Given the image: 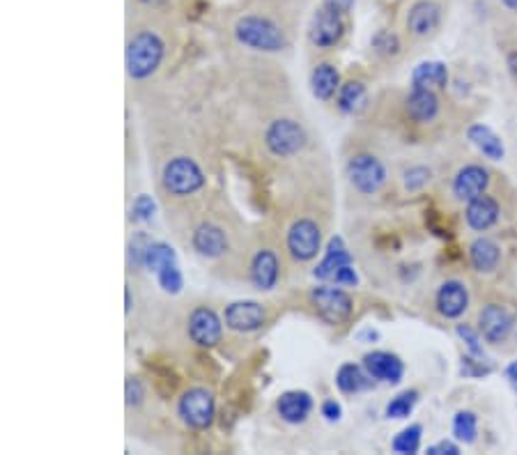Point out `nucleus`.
Here are the masks:
<instances>
[{
  "label": "nucleus",
  "mask_w": 517,
  "mask_h": 455,
  "mask_svg": "<svg viewBox=\"0 0 517 455\" xmlns=\"http://www.w3.org/2000/svg\"><path fill=\"white\" fill-rule=\"evenodd\" d=\"M469 308V290L462 281H446L437 290V310L446 320H458Z\"/></svg>",
  "instance_id": "f3484780"
},
{
  "label": "nucleus",
  "mask_w": 517,
  "mask_h": 455,
  "mask_svg": "<svg viewBox=\"0 0 517 455\" xmlns=\"http://www.w3.org/2000/svg\"><path fill=\"white\" fill-rule=\"evenodd\" d=\"M421 435H423V428H421L419 423H414V426L405 428V430L398 432V435L393 437L391 449L396 450V453H402V455L416 453V450L421 449Z\"/></svg>",
  "instance_id": "7c9ffc66"
},
{
  "label": "nucleus",
  "mask_w": 517,
  "mask_h": 455,
  "mask_svg": "<svg viewBox=\"0 0 517 455\" xmlns=\"http://www.w3.org/2000/svg\"><path fill=\"white\" fill-rule=\"evenodd\" d=\"M455 334L460 336V339L464 340V345H467L469 354L471 357H479V359H485V352H483V343H481V331H474L469 325H458L455 327Z\"/></svg>",
  "instance_id": "c9c22d12"
},
{
  "label": "nucleus",
  "mask_w": 517,
  "mask_h": 455,
  "mask_svg": "<svg viewBox=\"0 0 517 455\" xmlns=\"http://www.w3.org/2000/svg\"><path fill=\"white\" fill-rule=\"evenodd\" d=\"M331 283H336V286H357L359 283V277H357V271H354V267L352 265H345V267H340L339 271H336V277L331 278Z\"/></svg>",
  "instance_id": "ea45409f"
},
{
  "label": "nucleus",
  "mask_w": 517,
  "mask_h": 455,
  "mask_svg": "<svg viewBox=\"0 0 517 455\" xmlns=\"http://www.w3.org/2000/svg\"><path fill=\"white\" fill-rule=\"evenodd\" d=\"M348 177L359 194L372 196L378 194L387 182V168L378 157L361 152L348 161Z\"/></svg>",
  "instance_id": "20e7f679"
},
{
  "label": "nucleus",
  "mask_w": 517,
  "mask_h": 455,
  "mask_svg": "<svg viewBox=\"0 0 517 455\" xmlns=\"http://www.w3.org/2000/svg\"><path fill=\"white\" fill-rule=\"evenodd\" d=\"M125 301H127L125 310H127V313H129V310H131V292H129V290H127V292H125Z\"/></svg>",
  "instance_id": "49530a36"
},
{
  "label": "nucleus",
  "mask_w": 517,
  "mask_h": 455,
  "mask_svg": "<svg viewBox=\"0 0 517 455\" xmlns=\"http://www.w3.org/2000/svg\"><path fill=\"white\" fill-rule=\"evenodd\" d=\"M322 417L327 419V421H339V419L343 417V407H340L336 400H324L322 402Z\"/></svg>",
  "instance_id": "a19ab883"
},
{
  "label": "nucleus",
  "mask_w": 517,
  "mask_h": 455,
  "mask_svg": "<svg viewBox=\"0 0 517 455\" xmlns=\"http://www.w3.org/2000/svg\"><path fill=\"white\" fill-rule=\"evenodd\" d=\"M310 87H313V95L322 102H329L340 90V74L334 65L319 63L318 67L310 74Z\"/></svg>",
  "instance_id": "393cba45"
},
{
  "label": "nucleus",
  "mask_w": 517,
  "mask_h": 455,
  "mask_svg": "<svg viewBox=\"0 0 517 455\" xmlns=\"http://www.w3.org/2000/svg\"><path fill=\"white\" fill-rule=\"evenodd\" d=\"M449 83V67L440 60H428V63L416 65L414 72H411V87H446Z\"/></svg>",
  "instance_id": "a878e982"
},
{
  "label": "nucleus",
  "mask_w": 517,
  "mask_h": 455,
  "mask_svg": "<svg viewBox=\"0 0 517 455\" xmlns=\"http://www.w3.org/2000/svg\"><path fill=\"white\" fill-rule=\"evenodd\" d=\"M469 262L481 274H492L502 262V247L490 238H479L469 244Z\"/></svg>",
  "instance_id": "412c9836"
},
{
  "label": "nucleus",
  "mask_w": 517,
  "mask_h": 455,
  "mask_svg": "<svg viewBox=\"0 0 517 455\" xmlns=\"http://www.w3.org/2000/svg\"><path fill=\"white\" fill-rule=\"evenodd\" d=\"M502 5L506 7V10L515 12V15H517V0H502Z\"/></svg>",
  "instance_id": "a18cd8bd"
},
{
  "label": "nucleus",
  "mask_w": 517,
  "mask_h": 455,
  "mask_svg": "<svg viewBox=\"0 0 517 455\" xmlns=\"http://www.w3.org/2000/svg\"><path fill=\"white\" fill-rule=\"evenodd\" d=\"M336 384L343 393H361L372 387V378L363 366H354V363H345L336 373Z\"/></svg>",
  "instance_id": "bb28decb"
},
{
  "label": "nucleus",
  "mask_w": 517,
  "mask_h": 455,
  "mask_svg": "<svg viewBox=\"0 0 517 455\" xmlns=\"http://www.w3.org/2000/svg\"><path fill=\"white\" fill-rule=\"evenodd\" d=\"M428 453L431 455H458L460 449H458V444H453V441L444 440L435 446H428Z\"/></svg>",
  "instance_id": "79ce46f5"
},
{
  "label": "nucleus",
  "mask_w": 517,
  "mask_h": 455,
  "mask_svg": "<svg viewBox=\"0 0 517 455\" xmlns=\"http://www.w3.org/2000/svg\"><path fill=\"white\" fill-rule=\"evenodd\" d=\"M502 217V207H499L497 200L492 196L483 194L479 198L469 200L467 209H464V218H467V226L476 233H485Z\"/></svg>",
  "instance_id": "dca6fc26"
},
{
  "label": "nucleus",
  "mask_w": 517,
  "mask_h": 455,
  "mask_svg": "<svg viewBox=\"0 0 517 455\" xmlns=\"http://www.w3.org/2000/svg\"><path fill=\"white\" fill-rule=\"evenodd\" d=\"M506 378H508V382L512 384V389H515V391H517V361H512L511 366H508Z\"/></svg>",
  "instance_id": "c03bdc74"
},
{
  "label": "nucleus",
  "mask_w": 517,
  "mask_h": 455,
  "mask_svg": "<svg viewBox=\"0 0 517 455\" xmlns=\"http://www.w3.org/2000/svg\"><path fill=\"white\" fill-rule=\"evenodd\" d=\"M235 37L239 44L248 46L253 51H267V54H276L288 46V39L283 30L265 16L248 15L235 24Z\"/></svg>",
  "instance_id": "f257e3e1"
},
{
  "label": "nucleus",
  "mask_w": 517,
  "mask_h": 455,
  "mask_svg": "<svg viewBox=\"0 0 517 455\" xmlns=\"http://www.w3.org/2000/svg\"><path fill=\"white\" fill-rule=\"evenodd\" d=\"M251 281L258 290H271L279 283V258L269 248H262L253 256Z\"/></svg>",
  "instance_id": "aec40b11"
},
{
  "label": "nucleus",
  "mask_w": 517,
  "mask_h": 455,
  "mask_svg": "<svg viewBox=\"0 0 517 455\" xmlns=\"http://www.w3.org/2000/svg\"><path fill=\"white\" fill-rule=\"evenodd\" d=\"M319 242H322V233L313 218H299L288 230V251L299 262L313 260L319 251Z\"/></svg>",
  "instance_id": "6e6552de"
},
{
  "label": "nucleus",
  "mask_w": 517,
  "mask_h": 455,
  "mask_svg": "<svg viewBox=\"0 0 517 455\" xmlns=\"http://www.w3.org/2000/svg\"><path fill=\"white\" fill-rule=\"evenodd\" d=\"M405 111L414 122H432L440 116V97L431 87H411L405 99Z\"/></svg>",
  "instance_id": "a211bd4d"
},
{
  "label": "nucleus",
  "mask_w": 517,
  "mask_h": 455,
  "mask_svg": "<svg viewBox=\"0 0 517 455\" xmlns=\"http://www.w3.org/2000/svg\"><path fill=\"white\" fill-rule=\"evenodd\" d=\"M368 93L361 81H350L339 90V108L348 116H359L366 108Z\"/></svg>",
  "instance_id": "cd10ccee"
},
{
  "label": "nucleus",
  "mask_w": 517,
  "mask_h": 455,
  "mask_svg": "<svg viewBox=\"0 0 517 455\" xmlns=\"http://www.w3.org/2000/svg\"><path fill=\"white\" fill-rule=\"evenodd\" d=\"M343 15L331 10V7L322 5V10H318V15L313 16V24H310V42H313L318 49H334L336 44L343 39Z\"/></svg>",
  "instance_id": "9d476101"
},
{
  "label": "nucleus",
  "mask_w": 517,
  "mask_h": 455,
  "mask_svg": "<svg viewBox=\"0 0 517 455\" xmlns=\"http://www.w3.org/2000/svg\"><path fill=\"white\" fill-rule=\"evenodd\" d=\"M161 60H164V42L152 30L134 35L127 44V72L136 81L152 76L159 69Z\"/></svg>",
  "instance_id": "f03ea898"
},
{
  "label": "nucleus",
  "mask_w": 517,
  "mask_h": 455,
  "mask_svg": "<svg viewBox=\"0 0 517 455\" xmlns=\"http://www.w3.org/2000/svg\"><path fill=\"white\" fill-rule=\"evenodd\" d=\"M419 402V391H402L393 398L391 402L387 405V417L389 419H407L414 410V405Z\"/></svg>",
  "instance_id": "2f4dec72"
},
{
  "label": "nucleus",
  "mask_w": 517,
  "mask_h": 455,
  "mask_svg": "<svg viewBox=\"0 0 517 455\" xmlns=\"http://www.w3.org/2000/svg\"><path fill=\"white\" fill-rule=\"evenodd\" d=\"M441 21V7L432 0H419L407 12V30L414 37H428L440 28Z\"/></svg>",
  "instance_id": "2eb2a0df"
},
{
  "label": "nucleus",
  "mask_w": 517,
  "mask_h": 455,
  "mask_svg": "<svg viewBox=\"0 0 517 455\" xmlns=\"http://www.w3.org/2000/svg\"><path fill=\"white\" fill-rule=\"evenodd\" d=\"M512 327H515V318L511 310L502 304H488L479 313V331L483 336L485 343L502 345L511 339Z\"/></svg>",
  "instance_id": "1a4fd4ad"
},
{
  "label": "nucleus",
  "mask_w": 517,
  "mask_h": 455,
  "mask_svg": "<svg viewBox=\"0 0 517 455\" xmlns=\"http://www.w3.org/2000/svg\"><path fill=\"white\" fill-rule=\"evenodd\" d=\"M467 138L469 143L490 161H502L506 157V147H503V141L494 134L490 126L485 125H471L467 129Z\"/></svg>",
  "instance_id": "5701e85b"
},
{
  "label": "nucleus",
  "mask_w": 517,
  "mask_h": 455,
  "mask_svg": "<svg viewBox=\"0 0 517 455\" xmlns=\"http://www.w3.org/2000/svg\"><path fill=\"white\" fill-rule=\"evenodd\" d=\"M363 369L368 370L372 379H378V382H389V384H398L405 375V363L400 361V357L391 352H368L363 357Z\"/></svg>",
  "instance_id": "4468645a"
},
{
  "label": "nucleus",
  "mask_w": 517,
  "mask_h": 455,
  "mask_svg": "<svg viewBox=\"0 0 517 455\" xmlns=\"http://www.w3.org/2000/svg\"><path fill=\"white\" fill-rule=\"evenodd\" d=\"M372 49L378 51L380 56L391 58V56L400 54V39H398V35L391 33V30H378L375 37H372Z\"/></svg>",
  "instance_id": "473e14b6"
},
{
  "label": "nucleus",
  "mask_w": 517,
  "mask_h": 455,
  "mask_svg": "<svg viewBox=\"0 0 517 455\" xmlns=\"http://www.w3.org/2000/svg\"><path fill=\"white\" fill-rule=\"evenodd\" d=\"M189 336L200 348H214L217 343H221L223 325L218 320V315L208 306L196 308L189 315Z\"/></svg>",
  "instance_id": "9b49d317"
},
{
  "label": "nucleus",
  "mask_w": 517,
  "mask_h": 455,
  "mask_svg": "<svg viewBox=\"0 0 517 455\" xmlns=\"http://www.w3.org/2000/svg\"><path fill=\"white\" fill-rule=\"evenodd\" d=\"M432 179V170L428 166H411L402 173V185L407 191H421Z\"/></svg>",
  "instance_id": "72a5a7b5"
},
{
  "label": "nucleus",
  "mask_w": 517,
  "mask_h": 455,
  "mask_svg": "<svg viewBox=\"0 0 517 455\" xmlns=\"http://www.w3.org/2000/svg\"><path fill=\"white\" fill-rule=\"evenodd\" d=\"M324 5L331 7V10H336V12H340V15H348V12L354 7V0H327Z\"/></svg>",
  "instance_id": "37998d69"
},
{
  "label": "nucleus",
  "mask_w": 517,
  "mask_h": 455,
  "mask_svg": "<svg viewBox=\"0 0 517 455\" xmlns=\"http://www.w3.org/2000/svg\"><path fill=\"white\" fill-rule=\"evenodd\" d=\"M150 244L152 242L143 233L136 235L134 242H131V258H134L136 265H143V262H146V251H147V247H150Z\"/></svg>",
  "instance_id": "58836bf2"
},
{
  "label": "nucleus",
  "mask_w": 517,
  "mask_h": 455,
  "mask_svg": "<svg viewBox=\"0 0 517 455\" xmlns=\"http://www.w3.org/2000/svg\"><path fill=\"white\" fill-rule=\"evenodd\" d=\"M179 417L184 419V423L196 430H208L214 423L217 417V405H214V396L208 389H189L184 391V396L179 398Z\"/></svg>",
  "instance_id": "423d86ee"
},
{
  "label": "nucleus",
  "mask_w": 517,
  "mask_h": 455,
  "mask_svg": "<svg viewBox=\"0 0 517 455\" xmlns=\"http://www.w3.org/2000/svg\"><path fill=\"white\" fill-rule=\"evenodd\" d=\"M157 281H159V286L164 288L166 292H170V295H177L179 290H182V271H179L177 262L175 265H168L164 267L161 271H157Z\"/></svg>",
  "instance_id": "f704fd0d"
},
{
  "label": "nucleus",
  "mask_w": 517,
  "mask_h": 455,
  "mask_svg": "<svg viewBox=\"0 0 517 455\" xmlns=\"http://www.w3.org/2000/svg\"><path fill=\"white\" fill-rule=\"evenodd\" d=\"M143 398H146V389H143L140 379L136 378L127 379V405L138 407L140 402H143Z\"/></svg>",
  "instance_id": "4c0bfd02"
},
{
  "label": "nucleus",
  "mask_w": 517,
  "mask_h": 455,
  "mask_svg": "<svg viewBox=\"0 0 517 455\" xmlns=\"http://www.w3.org/2000/svg\"><path fill=\"white\" fill-rule=\"evenodd\" d=\"M175 262H177V256H175L173 247H168V244L164 242H152L146 251V262H143V267H147V269L157 274V271H161L168 265H175Z\"/></svg>",
  "instance_id": "c85d7f7f"
},
{
  "label": "nucleus",
  "mask_w": 517,
  "mask_h": 455,
  "mask_svg": "<svg viewBox=\"0 0 517 455\" xmlns=\"http://www.w3.org/2000/svg\"><path fill=\"white\" fill-rule=\"evenodd\" d=\"M345 265H352V256H350V251L345 248L343 238H334L329 242L322 262L315 267V278H319V281H331V278L336 277V271Z\"/></svg>",
  "instance_id": "b1692460"
},
{
  "label": "nucleus",
  "mask_w": 517,
  "mask_h": 455,
  "mask_svg": "<svg viewBox=\"0 0 517 455\" xmlns=\"http://www.w3.org/2000/svg\"><path fill=\"white\" fill-rule=\"evenodd\" d=\"M310 299H313L315 310L329 325H343L352 315V297L345 290H340V286H319L310 292Z\"/></svg>",
  "instance_id": "0eeeda50"
},
{
  "label": "nucleus",
  "mask_w": 517,
  "mask_h": 455,
  "mask_svg": "<svg viewBox=\"0 0 517 455\" xmlns=\"http://www.w3.org/2000/svg\"><path fill=\"white\" fill-rule=\"evenodd\" d=\"M194 248L203 258H221L228 251V238L214 223H203L196 228Z\"/></svg>",
  "instance_id": "4be33fe9"
},
{
  "label": "nucleus",
  "mask_w": 517,
  "mask_h": 455,
  "mask_svg": "<svg viewBox=\"0 0 517 455\" xmlns=\"http://www.w3.org/2000/svg\"><path fill=\"white\" fill-rule=\"evenodd\" d=\"M276 410L286 423H304L313 412V398L306 391H286L276 402Z\"/></svg>",
  "instance_id": "6ab92c4d"
},
{
  "label": "nucleus",
  "mask_w": 517,
  "mask_h": 455,
  "mask_svg": "<svg viewBox=\"0 0 517 455\" xmlns=\"http://www.w3.org/2000/svg\"><path fill=\"white\" fill-rule=\"evenodd\" d=\"M205 175L189 157H175L164 168V187L173 196H191L203 189Z\"/></svg>",
  "instance_id": "7ed1b4c3"
},
{
  "label": "nucleus",
  "mask_w": 517,
  "mask_h": 455,
  "mask_svg": "<svg viewBox=\"0 0 517 455\" xmlns=\"http://www.w3.org/2000/svg\"><path fill=\"white\" fill-rule=\"evenodd\" d=\"M453 435L458 441H464V444H474L476 435H479V419H476L474 412H458L453 417Z\"/></svg>",
  "instance_id": "c756f323"
},
{
  "label": "nucleus",
  "mask_w": 517,
  "mask_h": 455,
  "mask_svg": "<svg viewBox=\"0 0 517 455\" xmlns=\"http://www.w3.org/2000/svg\"><path fill=\"white\" fill-rule=\"evenodd\" d=\"M265 320L267 313L258 301H235L226 308V325L239 334L258 331L265 325Z\"/></svg>",
  "instance_id": "ddd939ff"
},
{
  "label": "nucleus",
  "mask_w": 517,
  "mask_h": 455,
  "mask_svg": "<svg viewBox=\"0 0 517 455\" xmlns=\"http://www.w3.org/2000/svg\"><path fill=\"white\" fill-rule=\"evenodd\" d=\"M265 146L274 157H292L304 150L306 131L295 120H276L265 131Z\"/></svg>",
  "instance_id": "39448f33"
},
{
  "label": "nucleus",
  "mask_w": 517,
  "mask_h": 455,
  "mask_svg": "<svg viewBox=\"0 0 517 455\" xmlns=\"http://www.w3.org/2000/svg\"><path fill=\"white\" fill-rule=\"evenodd\" d=\"M155 200L146 194H140L138 198L134 200V205H131V218H134V221H150V218L155 217Z\"/></svg>",
  "instance_id": "e433bc0d"
},
{
  "label": "nucleus",
  "mask_w": 517,
  "mask_h": 455,
  "mask_svg": "<svg viewBox=\"0 0 517 455\" xmlns=\"http://www.w3.org/2000/svg\"><path fill=\"white\" fill-rule=\"evenodd\" d=\"M490 187V173L488 168L479 164H469L464 168L458 170V175L453 177V196L462 203L479 198L488 191Z\"/></svg>",
  "instance_id": "f8f14e48"
}]
</instances>
